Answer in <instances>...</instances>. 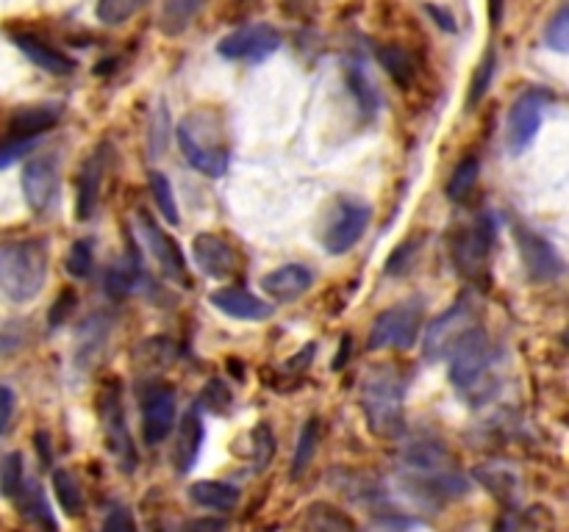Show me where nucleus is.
<instances>
[{
  "instance_id": "1",
  "label": "nucleus",
  "mask_w": 569,
  "mask_h": 532,
  "mask_svg": "<svg viewBox=\"0 0 569 532\" xmlns=\"http://www.w3.org/2000/svg\"><path fill=\"white\" fill-rule=\"evenodd\" d=\"M361 408L366 427L381 438H397L406 430V377L397 366L375 364L366 369L361 386Z\"/></svg>"
},
{
  "instance_id": "2",
  "label": "nucleus",
  "mask_w": 569,
  "mask_h": 532,
  "mask_svg": "<svg viewBox=\"0 0 569 532\" xmlns=\"http://www.w3.org/2000/svg\"><path fill=\"white\" fill-rule=\"evenodd\" d=\"M48 281L45 241L0 244V292L12 303H31Z\"/></svg>"
},
{
  "instance_id": "3",
  "label": "nucleus",
  "mask_w": 569,
  "mask_h": 532,
  "mask_svg": "<svg viewBox=\"0 0 569 532\" xmlns=\"http://www.w3.org/2000/svg\"><path fill=\"white\" fill-rule=\"evenodd\" d=\"M178 147L186 164L206 178H223L231 167V150L211 114H189L178 125Z\"/></svg>"
},
{
  "instance_id": "4",
  "label": "nucleus",
  "mask_w": 569,
  "mask_h": 532,
  "mask_svg": "<svg viewBox=\"0 0 569 532\" xmlns=\"http://www.w3.org/2000/svg\"><path fill=\"white\" fill-rule=\"evenodd\" d=\"M423 300H403V303L392 305L372 322L366 347L372 353H377V350H412L420 336V327H423Z\"/></svg>"
},
{
  "instance_id": "5",
  "label": "nucleus",
  "mask_w": 569,
  "mask_h": 532,
  "mask_svg": "<svg viewBox=\"0 0 569 532\" xmlns=\"http://www.w3.org/2000/svg\"><path fill=\"white\" fill-rule=\"evenodd\" d=\"M478 322V305L473 294H462L442 316H436L423 342V353L428 361H442L453 353L458 342L467 336Z\"/></svg>"
},
{
  "instance_id": "6",
  "label": "nucleus",
  "mask_w": 569,
  "mask_h": 532,
  "mask_svg": "<svg viewBox=\"0 0 569 532\" xmlns=\"http://www.w3.org/2000/svg\"><path fill=\"white\" fill-rule=\"evenodd\" d=\"M281 31L270 23H250L242 29L231 31L228 36H223L217 53L228 62H245V64H261L272 56L276 51H281Z\"/></svg>"
},
{
  "instance_id": "7",
  "label": "nucleus",
  "mask_w": 569,
  "mask_h": 532,
  "mask_svg": "<svg viewBox=\"0 0 569 532\" xmlns=\"http://www.w3.org/2000/svg\"><path fill=\"white\" fill-rule=\"evenodd\" d=\"M372 219V208L366 202L353 200H339L333 206L331 217H328L325 233H322V247H325L331 255H344L348 250H353L361 241V236L366 233Z\"/></svg>"
},
{
  "instance_id": "8",
  "label": "nucleus",
  "mask_w": 569,
  "mask_h": 532,
  "mask_svg": "<svg viewBox=\"0 0 569 532\" xmlns=\"http://www.w3.org/2000/svg\"><path fill=\"white\" fill-rule=\"evenodd\" d=\"M556 97L545 90H528L517 97V103L508 112V128H506V142L508 150L514 156H523L530 145L536 142V134L541 128V119H545L547 103H552Z\"/></svg>"
},
{
  "instance_id": "9",
  "label": "nucleus",
  "mask_w": 569,
  "mask_h": 532,
  "mask_svg": "<svg viewBox=\"0 0 569 532\" xmlns=\"http://www.w3.org/2000/svg\"><path fill=\"white\" fill-rule=\"evenodd\" d=\"M495 219L492 217H478L469 228H462L453 239V261H456V270L464 278H473L480 281V272L486 270V261H489V252L495 247Z\"/></svg>"
},
{
  "instance_id": "10",
  "label": "nucleus",
  "mask_w": 569,
  "mask_h": 532,
  "mask_svg": "<svg viewBox=\"0 0 569 532\" xmlns=\"http://www.w3.org/2000/svg\"><path fill=\"white\" fill-rule=\"evenodd\" d=\"M492 358V344L480 327H473L462 342L453 347L451 353V383L458 392H469L480 383V377L489 372Z\"/></svg>"
},
{
  "instance_id": "11",
  "label": "nucleus",
  "mask_w": 569,
  "mask_h": 532,
  "mask_svg": "<svg viewBox=\"0 0 569 532\" xmlns=\"http://www.w3.org/2000/svg\"><path fill=\"white\" fill-rule=\"evenodd\" d=\"M101 421L103 430H106L108 449L117 458L120 471L131 474L136 469V449L131 441L128 425H125V410H123V394H120V383L112 380L108 386H103L101 392Z\"/></svg>"
},
{
  "instance_id": "12",
  "label": "nucleus",
  "mask_w": 569,
  "mask_h": 532,
  "mask_svg": "<svg viewBox=\"0 0 569 532\" xmlns=\"http://www.w3.org/2000/svg\"><path fill=\"white\" fill-rule=\"evenodd\" d=\"M514 239H517L525 270H528V275L534 278V281L550 283L563 275L561 255H558V250L545 239V236L525 228V225H514Z\"/></svg>"
},
{
  "instance_id": "13",
  "label": "nucleus",
  "mask_w": 569,
  "mask_h": 532,
  "mask_svg": "<svg viewBox=\"0 0 569 532\" xmlns=\"http://www.w3.org/2000/svg\"><path fill=\"white\" fill-rule=\"evenodd\" d=\"M136 225H139L142 239H145L147 250L153 252V258H156V263L162 267L164 275H167L169 281H178L186 286V283H189V272H186V258L178 241H175L173 236L164 233V230L158 228L156 219H153L147 211H139Z\"/></svg>"
},
{
  "instance_id": "14",
  "label": "nucleus",
  "mask_w": 569,
  "mask_h": 532,
  "mask_svg": "<svg viewBox=\"0 0 569 532\" xmlns=\"http://www.w3.org/2000/svg\"><path fill=\"white\" fill-rule=\"evenodd\" d=\"M59 167L51 156H37L23 169V195L29 200L31 211H51L59 197Z\"/></svg>"
},
{
  "instance_id": "15",
  "label": "nucleus",
  "mask_w": 569,
  "mask_h": 532,
  "mask_svg": "<svg viewBox=\"0 0 569 532\" xmlns=\"http://www.w3.org/2000/svg\"><path fill=\"white\" fill-rule=\"evenodd\" d=\"M175 425V392L169 386H153L142 399V438L147 447H158Z\"/></svg>"
},
{
  "instance_id": "16",
  "label": "nucleus",
  "mask_w": 569,
  "mask_h": 532,
  "mask_svg": "<svg viewBox=\"0 0 569 532\" xmlns=\"http://www.w3.org/2000/svg\"><path fill=\"white\" fill-rule=\"evenodd\" d=\"M108 169V145H97L95 153L84 161L79 173V200H75V217L81 222L95 217L97 202H101L103 180H106Z\"/></svg>"
},
{
  "instance_id": "17",
  "label": "nucleus",
  "mask_w": 569,
  "mask_h": 532,
  "mask_svg": "<svg viewBox=\"0 0 569 532\" xmlns=\"http://www.w3.org/2000/svg\"><path fill=\"white\" fill-rule=\"evenodd\" d=\"M209 303L215 305L217 311H223L226 316H231V320L242 322H265L276 314V305L256 298V294L248 292L245 286L217 289V292L209 294Z\"/></svg>"
},
{
  "instance_id": "18",
  "label": "nucleus",
  "mask_w": 569,
  "mask_h": 532,
  "mask_svg": "<svg viewBox=\"0 0 569 532\" xmlns=\"http://www.w3.org/2000/svg\"><path fill=\"white\" fill-rule=\"evenodd\" d=\"M193 255L200 272L206 278H215V281H223V278H228L237 270V252H234V247L223 236L198 233L193 241Z\"/></svg>"
},
{
  "instance_id": "19",
  "label": "nucleus",
  "mask_w": 569,
  "mask_h": 532,
  "mask_svg": "<svg viewBox=\"0 0 569 532\" xmlns=\"http://www.w3.org/2000/svg\"><path fill=\"white\" fill-rule=\"evenodd\" d=\"M314 286V272L306 263H287L261 278V289L276 303H294Z\"/></svg>"
},
{
  "instance_id": "20",
  "label": "nucleus",
  "mask_w": 569,
  "mask_h": 532,
  "mask_svg": "<svg viewBox=\"0 0 569 532\" xmlns=\"http://www.w3.org/2000/svg\"><path fill=\"white\" fill-rule=\"evenodd\" d=\"M12 42L18 45V51H23L29 56V62H34L37 67L45 70L51 75H73L75 73V59H70L68 53H62L59 48H53L51 42H45L42 36L37 34H12Z\"/></svg>"
},
{
  "instance_id": "21",
  "label": "nucleus",
  "mask_w": 569,
  "mask_h": 532,
  "mask_svg": "<svg viewBox=\"0 0 569 532\" xmlns=\"http://www.w3.org/2000/svg\"><path fill=\"white\" fill-rule=\"evenodd\" d=\"M62 119V106L56 103H40V106H23L9 119L12 139H37L40 134L53 131Z\"/></svg>"
},
{
  "instance_id": "22",
  "label": "nucleus",
  "mask_w": 569,
  "mask_h": 532,
  "mask_svg": "<svg viewBox=\"0 0 569 532\" xmlns=\"http://www.w3.org/2000/svg\"><path fill=\"white\" fill-rule=\"evenodd\" d=\"M200 444H204V416H200V408H189L180 419L178 427V444L173 449V463L178 469V474H186L193 471L195 460L200 455Z\"/></svg>"
},
{
  "instance_id": "23",
  "label": "nucleus",
  "mask_w": 569,
  "mask_h": 532,
  "mask_svg": "<svg viewBox=\"0 0 569 532\" xmlns=\"http://www.w3.org/2000/svg\"><path fill=\"white\" fill-rule=\"evenodd\" d=\"M189 499L200 508L209 510H220V513H228L239 504V488H234L231 482H220V480H200L193 482L189 488Z\"/></svg>"
},
{
  "instance_id": "24",
  "label": "nucleus",
  "mask_w": 569,
  "mask_h": 532,
  "mask_svg": "<svg viewBox=\"0 0 569 532\" xmlns=\"http://www.w3.org/2000/svg\"><path fill=\"white\" fill-rule=\"evenodd\" d=\"M375 56H377V64L386 70V75H390L397 86L406 90V86L412 84L414 73H417V62H414V56L406 51V48L384 45V48H377Z\"/></svg>"
},
{
  "instance_id": "25",
  "label": "nucleus",
  "mask_w": 569,
  "mask_h": 532,
  "mask_svg": "<svg viewBox=\"0 0 569 532\" xmlns=\"http://www.w3.org/2000/svg\"><path fill=\"white\" fill-rule=\"evenodd\" d=\"M136 278H139V255L136 250L131 247L128 255L123 261H117L112 270L106 272V294L112 300H123L134 292L136 286Z\"/></svg>"
},
{
  "instance_id": "26",
  "label": "nucleus",
  "mask_w": 569,
  "mask_h": 532,
  "mask_svg": "<svg viewBox=\"0 0 569 532\" xmlns=\"http://www.w3.org/2000/svg\"><path fill=\"white\" fill-rule=\"evenodd\" d=\"M200 9H204V0H167L162 12V34L180 36L193 25Z\"/></svg>"
},
{
  "instance_id": "27",
  "label": "nucleus",
  "mask_w": 569,
  "mask_h": 532,
  "mask_svg": "<svg viewBox=\"0 0 569 532\" xmlns=\"http://www.w3.org/2000/svg\"><path fill=\"white\" fill-rule=\"evenodd\" d=\"M14 502L20 504V510H23L25 519L34 521V524L42 526V530L56 532V521H53L51 508H48V502H45V493H42V488L37 486V482L25 480L23 491L18 493V499H14Z\"/></svg>"
},
{
  "instance_id": "28",
  "label": "nucleus",
  "mask_w": 569,
  "mask_h": 532,
  "mask_svg": "<svg viewBox=\"0 0 569 532\" xmlns=\"http://www.w3.org/2000/svg\"><path fill=\"white\" fill-rule=\"evenodd\" d=\"M53 482V493H56V502L59 508L64 510L68 515H81L84 513V488L81 482L75 480V474L70 469H56L51 477Z\"/></svg>"
},
{
  "instance_id": "29",
  "label": "nucleus",
  "mask_w": 569,
  "mask_h": 532,
  "mask_svg": "<svg viewBox=\"0 0 569 532\" xmlns=\"http://www.w3.org/2000/svg\"><path fill=\"white\" fill-rule=\"evenodd\" d=\"M478 178H480V158L478 156L462 158V161H458V167L453 169L451 180H447V186H445L447 200H453V202L467 200V197L475 191V186H478Z\"/></svg>"
},
{
  "instance_id": "30",
  "label": "nucleus",
  "mask_w": 569,
  "mask_h": 532,
  "mask_svg": "<svg viewBox=\"0 0 569 532\" xmlns=\"http://www.w3.org/2000/svg\"><path fill=\"white\" fill-rule=\"evenodd\" d=\"M320 438H322V425L317 416H311L309 421L303 425L298 436V447H294V458H292V480H300V477L309 471L311 460H314L317 447H320Z\"/></svg>"
},
{
  "instance_id": "31",
  "label": "nucleus",
  "mask_w": 569,
  "mask_h": 532,
  "mask_svg": "<svg viewBox=\"0 0 569 532\" xmlns=\"http://www.w3.org/2000/svg\"><path fill=\"white\" fill-rule=\"evenodd\" d=\"M348 86H350V95H353L355 103H359V112L364 114V117H372V114L377 112L381 97H377L375 84H372L370 75L364 73L361 64H350L348 67Z\"/></svg>"
},
{
  "instance_id": "32",
  "label": "nucleus",
  "mask_w": 569,
  "mask_h": 532,
  "mask_svg": "<svg viewBox=\"0 0 569 532\" xmlns=\"http://www.w3.org/2000/svg\"><path fill=\"white\" fill-rule=\"evenodd\" d=\"M306 530L309 532H355V524L344 513H339L331 504H314L306 515Z\"/></svg>"
},
{
  "instance_id": "33",
  "label": "nucleus",
  "mask_w": 569,
  "mask_h": 532,
  "mask_svg": "<svg viewBox=\"0 0 569 532\" xmlns=\"http://www.w3.org/2000/svg\"><path fill=\"white\" fill-rule=\"evenodd\" d=\"M151 0H97L95 14L103 25H123L134 20Z\"/></svg>"
},
{
  "instance_id": "34",
  "label": "nucleus",
  "mask_w": 569,
  "mask_h": 532,
  "mask_svg": "<svg viewBox=\"0 0 569 532\" xmlns=\"http://www.w3.org/2000/svg\"><path fill=\"white\" fill-rule=\"evenodd\" d=\"M147 184H151V195L156 200L158 211L164 213L169 225H180V211H178V202H175L173 195V186H169V178L164 173H147Z\"/></svg>"
},
{
  "instance_id": "35",
  "label": "nucleus",
  "mask_w": 569,
  "mask_h": 532,
  "mask_svg": "<svg viewBox=\"0 0 569 532\" xmlns=\"http://www.w3.org/2000/svg\"><path fill=\"white\" fill-rule=\"evenodd\" d=\"M25 486V466H23V455L20 452H9L0 463V493L7 499H18V493L23 491Z\"/></svg>"
},
{
  "instance_id": "36",
  "label": "nucleus",
  "mask_w": 569,
  "mask_h": 532,
  "mask_svg": "<svg viewBox=\"0 0 569 532\" xmlns=\"http://www.w3.org/2000/svg\"><path fill=\"white\" fill-rule=\"evenodd\" d=\"M64 267H68V275L75 281H86L92 275V267H95V247L90 239H79L70 247L68 258H64Z\"/></svg>"
},
{
  "instance_id": "37",
  "label": "nucleus",
  "mask_w": 569,
  "mask_h": 532,
  "mask_svg": "<svg viewBox=\"0 0 569 532\" xmlns=\"http://www.w3.org/2000/svg\"><path fill=\"white\" fill-rule=\"evenodd\" d=\"M495 73H497V53H495V48H489L486 56L480 59L478 70H475L473 84H469L467 108H475L480 101H484L486 92H489V86H492V81H495Z\"/></svg>"
},
{
  "instance_id": "38",
  "label": "nucleus",
  "mask_w": 569,
  "mask_h": 532,
  "mask_svg": "<svg viewBox=\"0 0 569 532\" xmlns=\"http://www.w3.org/2000/svg\"><path fill=\"white\" fill-rule=\"evenodd\" d=\"M231 405H234V394H231V388L220 380V377H215V380L206 383L204 392H200L198 408L211 410V414H217V416H226L228 410H231Z\"/></svg>"
},
{
  "instance_id": "39",
  "label": "nucleus",
  "mask_w": 569,
  "mask_h": 532,
  "mask_svg": "<svg viewBox=\"0 0 569 532\" xmlns=\"http://www.w3.org/2000/svg\"><path fill=\"white\" fill-rule=\"evenodd\" d=\"M276 455V436H272V427L267 421H261L254 430V471L261 474L267 469V463Z\"/></svg>"
},
{
  "instance_id": "40",
  "label": "nucleus",
  "mask_w": 569,
  "mask_h": 532,
  "mask_svg": "<svg viewBox=\"0 0 569 532\" xmlns=\"http://www.w3.org/2000/svg\"><path fill=\"white\" fill-rule=\"evenodd\" d=\"M106 331H108V322H103L101 316L90 320L84 325V333H81V347H79V364L86 358H95L101 344L106 342Z\"/></svg>"
},
{
  "instance_id": "41",
  "label": "nucleus",
  "mask_w": 569,
  "mask_h": 532,
  "mask_svg": "<svg viewBox=\"0 0 569 532\" xmlns=\"http://www.w3.org/2000/svg\"><path fill=\"white\" fill-rule=\"evenodd\" d=\"M545 42H547V48H552V51L567 53V48H569V9H567V3H563V7L556 12V18L547 23Z\"/></svg>"
},
{
  "instance_id": "42",
  "label": "nucleus",
  "mask_w": 569,
  "mask_h": 532,
  "mask_svg": "<svg viewBox=\"0 0 569 532\" xmlns=\"http://www.w3.org/2000/svg\"><path fill=\"white\" fill-rule=\"evenodd\" d=\"M417 252H420V241L414 239L403 241V244L386 258V275H395V278L406 275V272L414 267V261H417Z\"/></svg>"
},
{
  "instance_id": "43",
  "label": "nucleus",
  "mask_w": 569,
  "mask_h": 532,
  "mask_svg": "<svg viewBox=\"0 0 569 532\" xmlns=\"http://www.w3.org/2000/svg\"><path fill=\"white\" fill-rule=\"evenodd\" d=\"M75 305H79V298H75L73 289H68V292H64L62 298L53 303L51 314H48V327H51V331H56L59 325H64V322H68V316L75 311Z\"/></svg>"
},
{
  "instance_id": "44",
  "label": "nucleus",
  "mask_w": 569,
  "mask_h": 532,
  "mask_svg": "<svg viewBox=\"0 0 569 532\" xmlns=\"http://www.w3.org/2000/svg\"><path fill=\"white\" fill-rule=\"evenodd\" d=\"M34 145L37 139H12L7 142V145H0V169L12 167V164L20 161L25 153L34 150Z\"/></svg>"
},
{
  "instance_id": "45",
  "label": "nucleus",
  "mask_w": 569,
  "mask_h": 532,
  "mask_svg": "<svg viewBox=\"0 0 569 532\" xmlns=\"http://www.w3.org/2000/svg\"><path fill=\"white\" fill-rule=\"evenodd\" d=\"M101 532H136L134 513H131L128 508H114L112 513L106 515V521H103Z\"/></svg>"
},
{
  "instance_id": "46",
  "label": "nucleus",
  "mask_w": 569,
  "mask_h": 532,
  "mask_svg": "<svg viewBox=\"0 0 569 532\" xmlns=\"http://www.w3.org/2000/svg\"><path fill=\"white\" fill-rule=\"evenodd\" d=\"M14 416V392L9 386H0V436L9 430Z\"/></svg>"
},
{
  "instance_id": "47",
  "label": "nucleus",
  "mask_w": 569,
  "mask_h": 532,
  "mask_svg": "<svg viewBox=\"0 0 569 532\" xmlns=\"http://www.w3.org/2000/svg\"><path fill=\"white\" fill-rule=\"evenodd\" d=\"M228 524L226 519H215V515H206V519H193L186 521L180 532H226Z\"/></svg>"
},
{
  "instance_id": "48",
  "label": "nucleus",
  "mask_w": 569,
  "mask_h": 532,
  "mask_svg": "<svg viewBox=\"0 0 569 532\" xmlns=\"http://www.w3.org/2000/svg\"><path fill=\"white\" fill-rule=\"evenodd\" d=\"M425 12H428L431 18H434L436 23H439L442 31H447V34H453V31H456V20H453V14L445 12V9H442V7H425Z\"/></svg>"
},
{
  "instance_id": "49",
  "label": "nucleus",
  "mask_w": 569,
  "mask_h": 532,
  "mask_svg": "<svg viewBox=\"0 0 569 532\" xmlns=\"http://www.w3.org/2000/svg\"><path fill=\"white\" fill-rule=\"evenodd\" d=\"M314 353H317V344H306V350H300V353L289 361L287 369H294V372L306 369V366L311 364V358H314Z\"/></svg>"
},
{
  "instance_id": "50",
  "label": "nucleus",
  "mask_w": 569,
  "mask_h": 532,
  "mask_svg": "<svg viewBox=\"0 0 569 532\" xmlns=\"http://www.w3.org/2000/svg\"><path fill=\"white\" fill-rule=\"evenodd\" d=\"M503 12H506V0H489V23H492V29H497V25H500Z\"/></svg>"
},
{
  "instance_id": "51",
  "label": "nucleus",
  "mask_w": 569,
  "mask_h": 532,
  "mask_svg": "<svg viewBox=\"0 0 569 532\" xmlns=\"http://www.w3.org/2000/svg\"><path fill=\"white\" fill-rule=\"evenodd\" d=\"M350 344H353V338H342V347H339V358H337V364H333V369H342V364H344V353H350ZM350 358V355H348Z\"/></svg>"
}]
</instances>
